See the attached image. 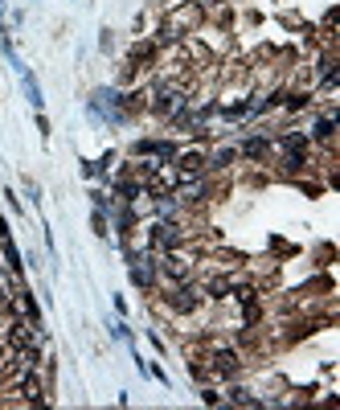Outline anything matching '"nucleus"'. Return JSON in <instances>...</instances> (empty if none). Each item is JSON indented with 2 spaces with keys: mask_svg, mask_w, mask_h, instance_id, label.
I'll return each instance as SVG.
<instances>
[{
  "mask_svg": "<svg viewBox=\"0 0 340 410\" xmlns=\"http://www.w3.org/2000/svg\"><path fill=\"white\" fill-rule=\"evenodd\" d=\"M152 279H156L152 259H148V255H131V283H135V287H152Z\"/></svg>",
  "mask_w": 340,
  "mask_h": 410,
  "instance_id": "nucleus-1",
  "label": "nucleus"
},
{
  "mask_svg": "<svg viewBox=\"0 0 340 410\" xmlns=\"http://www.w3.org/2000/svg\"><path fill=\"white\" fill-rule=\"evenodd\" d=\"M135 156H160V160H172L176 148L164 144V140H144V144H135Z\"/></svg>",
  "mask_w": 340,
  "mask_h": 410,
  "instance_id": "nucleus-2",
  "label": "nucleus"
},
{
  "mask_svg": "<svg viewBox=\"0 0 340 410\" xmlns=\"http://www.w3.org/2000/svg\"><path fill=\"white\" fill-rule=\"evenodd\" d=\"M197 304H201V296H197L193 287H181V292H172V300H168L172 312H193Z\"/></svg>",
  "mask_w": 340,
  "mask_h": 410,
  "instance_id": "nucleus-3",
  "label": "nucleus"
},
{
  "mask_svg": "<svg viewBox=\"0 0 340 410\" xmlns=\"http://www.w3.org/2000/svg\"><path fill=\"white\" fill-rule=\"evenodd\" d=\"M213 370H218L222 378H234V374H238V353H230V349H218V353H213Z\"/></svg>",
  "mask_w": 340,
  "mask_h": 410,
  "instance_id": "nucleus-4",
  "label": "nucleus"
},
{
  "mask_svg": "<svg viewBox=\"0 0 340 410\" xmlns=\"http://www.w3.org/2000/svg\"><path fill=\"white\" fill-rule=\"evenodd\" d=\"M176 238H181V230H176L172 222H160V226L152 230V242H156L160 251H164V246H176Z\"/></svg>",
  "mask_w": 340,
  "mask_h": 410,
  "instance_id": "nucleus-5",
  "label": "nucleus"
},
{
  "mask_svg": "<svg viewBox=\"0 0 340 410\" xmlns=\"http://www.w3.org/2000/svg\"><path fill=\"white\" fill-rule=\"evenodd\" d=\"M185 107V94L181 90H160V103H156V111H164V115H176Z\"/></svg>",
  "mask_w": 340,
  "mask_h": 410,
  "instance_id": "nucleus-6",
  "label": "nucleus"
},
{
  "mask_svg": "<svg viewBox=\"0 0 340 410\" xmlns=\"http://www.w3.org/2000/svg\"><path fill=\"white\" fill-rule=\"evenodd\" d=\"M21 398H25V402H41V382H37V378H25V382H21Z\"/></svg>",
  "mask_w": 340,
  "mask_h": 410,
  "instance_id": "nucleus-7",
  "label": "nucleus"
},
{
  "mask_svg": "<svg viewBox=\"0 0 340 410\" xmlns=\"http://www.w3.org/2000/svg\"><path fill=\"white\" fill-rule=\"evenodd\" d=\"M230 287H234L230 279H209V283H205V292H209L213 300H222V296H230Z\"/></svg>",
  "mask_w": 340,
  "mask_h": 410,
  "instance_id": "nucleus-8",
  "label": "nucleus"
},
{
  "mask_svg": "<svg viewBox=\"0 0 340 410\" xmlns=\"http://www.w3.org/2000/svg\"><path fill=\"white\" fill-rule=\"evenodd\" d=\"M201 164H205V156H201V152H189V156H181V168H185V172H197Z\"/></svg>",
  "mask_w": 340,
  "mask_h": 410,
  "instance_id": "nucleus-9",
  "label": "nucleus"
},
{
  "mask_svg": "<svg viewBox=\"0 0 340 410\" xmlns=\"http://www.w3.org/2000/svg\"><path fill=\"white\" fill-rule=\"evenodd\" d=\"M164 271H172L176 279H185V275H189V267H185V259H164Z\"/></svg>",
  "mask_w": 340,
  "mask_h": 410,
  "instance_id": "nucleus-10",
  "label": "nucleus"
},
{
  "mask_svg": "<svg viewBox=\"0 0 340 410\" xmlns=\"http://www.w3.org/2000/svg\"><path fill=\"white\" fill-rule=\"evenodd\" d=\"M242 152H246V156H263V152H267V140H246Z\"/></svg>",
  "mask_w": 340,
  "mask_h": 410,
  "instance_id": "nucleus-11",
  "label": "nucleus"
},
{
  "mask_svg": "<svg viewBox=\"0 0 340 410\" xmlns=\"http://www.w3.org/2000/svg\"><path fill=\"white\" fill-rule=\"evenodd\" d=\"M316 140H332V119H320V123H316Z\"/></svg>",
  "mask_w": 340,
  "mask_h": 410,
  "instance_id": "nucleus-12",
  "label": "nucleus"
},
{
  "mask_svg": "<svg viewBox=\"0 0 340 410\" xmlns=\"http://www.w3.org/2000/svg\"><path fill=\"white\" fill-rule=\"evenodd\" d=\"M230 402H238V407H254V398H250L246 390H234V394H230Z\"/></svg>",
  "mask_w": 340,
  "mask_h": 410,
  "instance_id": "nucleus-13",
  "label": "nucleus"
}]
</instances>
